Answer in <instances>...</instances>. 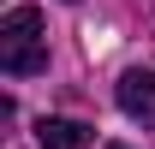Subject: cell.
I'll list each match as a JSON object with an SVG mask.
<instances>
[{"label": "cell", "mask_w": 155, "mask_h": 149, "mask_svg": "<svg viewBox=\"0 0 155 149\" xmlns=\"http://www.w3.org/2000/svg\"><path fill=\"white\" fill-rule=\"evenodd\" d=\"M0 72L12 78H36L48 72V42H42V12L36 6H12L0 24Z\"/></svg>", "instance_id": "obj_1"}, {"label": "cell", "mask_w": 155, "mask_h": 149, "mask_svg": "<svg viewBox=\"0 0 155 149\" xmlns=\"http://www.w3.org/2000/svg\"><path fill=\"white\" fill-rule=\"evenodd\" d=\"M107 149H125V143H107Z\"/></svg>", "instance_id": "obj_4"}, {"label": "cell", "mask_w": 155, "mask_h": 149, "mask_svg": "<svg viewBox=\"0 0 155 149\" xmlns=\"http://www.w3.org/2000/svg\"><path fill=\"white\" fill-rule=\"evenodd\" d=\"M114 95H119V108L131 113V119H143V125L155 131V72H149V66H131V72L119 78Z\"/></svg>", "instance_id": "obj_2"}, {"label": "cell", "mask_w": 155, "mask_h": 149, "mask_svg": "<svg viewBox=\"0 0 155 149\" xmlns=\"http://www.w3.org/2000/svg\"><path fill=\"white\" fill-rule=\"evenodd\" d=\"M36 149H90V125H78V119H42L36 125Z\"/></svg>", "instance_id": "obj_3"}]
</instances>
